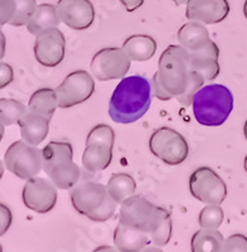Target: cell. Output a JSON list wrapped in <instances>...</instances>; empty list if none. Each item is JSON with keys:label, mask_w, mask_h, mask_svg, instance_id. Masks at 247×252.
<instances>
[{"label": "cell", "mask_w": 247, "mask_h": 252, "mask_svg": "<svg viewBox=\"0 0 247 252\" xmlns=\"http://www.w3.org/2000/svg\"><path fill=\"white\" fill-rule=\"evenodd\" d=\"M13 215L8 206L0 203V237L5 235L9 227L12 226Z\"/></svg>", "instance_id": "cell-31"}, {"label": "cell", "mask_w": 247, "mask_h": 252, "mask_svg": "<svg viewBox=\"0 0 247 252\" xmlns=\"http://www.w3.org/2000/svg\"><path fill=\"white\" fill-rule=\"evenodd\" d=\"M244 168H245V170H246V173H247V155H246V157H245V161H244Z\"/></svg>", "instance_id": "cell-40"}, {"label": "cell", "mask_w": 247, "mask_h": 252, "mask_svg": "<svg viewBox=\"0 0 247 252\" xmlns=\"http://www.w3.org/2000/svg\"><path fill=\"white\" fill-rule=\"evenodd\" d=\"M57 12L61 22L75 31H84L95 20V8L90 0H58Z\"/></svg>", "instance_id": "cell-15"}, {"label": "cell", "mask_w": 247, "mask_h": 252, "mask_svg": "<svg viewBox=\"0 0 247 252\" xmlns=\"http://www.w3.org/2000/svg\"><path fill=\"white\" fill-rule=\"evenodd\" d=\"M230 14L227 0H189L185 9V18L203 24L223 22Z\"/></svg>", "instance_id": "cell-16"}, {"label": "cell", "mask_w": 247, "mask_h": 252, "mask_svg": "<svg viewBox=\"0 0 247 252\" xmlns=\"http://www.w3.org/2000/svg\"><path fill=\"white\" fill-rule=\"evenodd\" d=\"M174 3H176V5H183V4H187L189 0H173Z\"/></svg>", "instance_id": "cell-36"}, {"label": "cell", "mask_w": 247, "mask_h": 252, "mask_svg": "<svg viewBox=\"0 0 247 252\" xmlns=\"http://www.w3.org/2000/svg\"><path fill=\"white\" fill-rule=\"evenodd\" d=\"M0 251H3V249H1V245H0Z\"/></svg>", "instance_id": "cell-41"}, {"label": "cell", "mask_w": 247, "mask_h": 252, "mask_svg": "<svg viewBox=\"0 0 247 252\" xmlns=\"http://www.w3.org/2000/svg\"><path fill=\"white\" fill-rule=\"evenodd\" d=\"M17 3V13L9 26L12 27H23L28 24V22L32 19L37 9V1L35 0H15Z\"/></svg>", "instance_id": "cell-28"}, {"label": "cell", "mask_w": 247, "mask_h": 252, "mask_svg": "<svg viewBox=\"0 0 247 252\" xmlns=\"http://www.w3.org/2000/svg\"><path fill=\"white\" fill-rule=\"evenodd\" d=\"M152 242L150 236L140 229L131 228L120 223L114 232V244L121 252H139L143 251Z\"/></svg>", "instance_id": "cell-18"}, {"label": "cell", "mask_w": 247, "mask_h": 252, "mask_svg": "<svg viewBox=\"0 0 247 252\" xmlns=\"http://www.w3.org/2000/svg\"><path fill=\"white\" fill-rule=\"evenodd\" d=\"M5 48H6V39L4 35L3 31L0 29V61L3 60L5 56Z\"/></svg>", "instance_id": "cell-34"}, {"label": "cell", "mask_w": 247, "mask_h": 252, "mask_svg": "<svg viewBox=\"0 0 247 252\" xmlns=\"http://www.w3.org/2000/svg\"><path fill=\"white\" fill-rule=\"evenodd\" d=\"M190 66L206 81L215 80L219 75V49L218 46L211 39L207 46L198 51H188Z\"/></svg>", "instance_id": "cell-17"}, {"label": "cell", "mask_w": 247, "mask_h": 252, "mask_svg": "<svg viewBox=\"0 0 247 252\" xmlns=\"http://www.w3.org/2000/svg\"><path fill=\"white\" fill-rule=\"evenodd\" d=\"M69 197L73 208L80 215L95 222H105L115 215L118 208L107 187L86 178L78 181L69 189Z\"/></svg>", "instance_id": "cell-4"}, {"label": "cell", "mask_w": 247, "mask_h": 252, "mask_svg": "<svg viewBox=\"0 0 247 252\" xmlns=\"http://www.w3.org/2000/svg\"><path fill=\"white\" fill-rule=\"evenodd\" d=\"M61 23V18L58 15L57 6L52 4H40L35 9L32 19L27 24V29L31 34H40L42 32L51 28H57Z\"/></svg>", "instance_id": "cell-22"}, {"label": "cell", "mask_w": 247, "mask_h": 252, "mask_svg": "<svg viewBox=\"0 0 247 252\" xmlns=\"http://www.w3.org/2000/svg\"><path fill=\"white\" fill-rule=\"evenodd\" d=\"M106 187L112 199L118 204H121L126 201L127 198L134 195L136 189V182L131 175L125 174V173H116V174L111 175Z\"/></svg>", "instance_id": "cell-25"}, {"label": "cell", "mask_w": 247, "mask_h": 252, "mask_svg": "<svg viewBox=\"0 0 247 252\" xmlns=\"http://www.w3.org/2000/svg\"><path fill=\"white\" fill-rule=\"evenodd\" d=\"M156 42L150 35L135 34L127 38L123 44V49L125 51L131 61L144 62L149 61L156 52Z\"/></svg>", "instance_id": "cell-21"}, {"label": "cell", "mask_w": 247, "mask_h": 252, "mask_svg": "<svg viewBox=\"0 0 247 252\" xmlns=\"http://www.w3.org/2000/svg\"><path fill=\"white\" fill-rule=\"evenodd\" d=\"M127 12H134L144 4V0H120Z\"/></svg>", "instance_id": "cell-33"}, {"label": "cell", "mask_w": 247, "mask_h": 252, "mask_svg": "<svg viewBox=\"0 0 247 252\" xmlns=\"http://www.w3.org/2000/svg\"><path fill=\"white\" fill-rule=\"evenodd\" d=\"M115 144V131L111 126L100 124L90 131L86 140V149L82 155L84 177L92 178L111 164L112 149Z\"/></svg>", "instance_id": "cell-7"}, {"label": "cell", "mask_w": 247, "mask_h": 252, "mask_svg": "<svg viewBox=\"0 0 247 252\" xmlns=\"http://www.w3.org/2000/svg\"><path fill=\"white\" fill-rule=\"evenodd\" d=\"M22 198L27 208L37 213H48L57 203V187L44 178H31L24 186Z\"/></svg>", "instance_id": "cell-13"}, {"label": "cell", "mask_w": 247, "mask_h": 252, "mask_svg": "<svg viewBox=\"0 0 247 252\" xmlns=\"http://www.w3.org/2000/svg\"><path fill=\"white\" fill-rule=\"evenodd\" d=\"M119 218L120 223L147 232L155 246H165L172 237L170 213L140 195H131L121 203Z\"/></svg>", "instance_id": "cell-2"}, {"label": "cell", "mask_w": 247, "mask_h": 252, "mask_svg": "<svg viewBox=\"0 0 247 252\" xmlns=\"http://www.w3.org/2000/svg\"><path fill=\"white\" fill-rule=\"evenodd\" d=\"M14 80V71L12 66L0 61V90L5 89Z\"/></svg>", "instance_id": "cell-32"}, {"label": "cell", "mask_w": 247, "mask_h": 252, "mask_svg": "<svg viewBox=\"0 0 247 252\" xmlns=\"http://www.w3.org/2000/svg\"><path fill=\"white\" fill-rule=\"evenodd\" d=\"M223 252H247V237L240 233L226 238L222 247Z\"/></svg>", "instance_id": "cell-29"}, {"label": "cell", "mask_w": 247, "mask_h": 252, "mask_svg": "<svg viewBox=\"0 0 247 252\" xmlns=\"http://www.w3.org/2000/svg\"><path fill=\"white\" fill-rule=\"evenodd\" d=\"M95 92V81L84 69L71 72L56 89L58 107L68 109L89 100Z\"/></svg>", "instance_id": "cell-11"}, {"label": "cell", "mask_w": 247, "mask_h": 252, "mask_svg": "<svg viewBox=\"0 0 247 252\" xmlns=\"http://www.w3.org/2000/svg\"><path fill=\"white\" fill-rule=\"evenodd\" d=\"M223 211L219 204H208L199 213V226L202 228L218 229V227L223 222Z\"/></svg>", "instance_id": "cell-27"}, {"label": "cell", "mask_w": 247, "mask_h": 252, "mask_svg": "<svg viewBox=\"0 0 247 252\" xmlns=\"http://www.w3.org/2000/svg\"><path fill=\"white\" fill-rule=\"evenodd\" d=\"M43 170L60 189H71L81 178L80 166L73 161V149L67 141H51L42 150Z\"/></svg>", "instance_id": "cell-6"}, {"label": "cell", "mask_w": 247, "mask_h": 252, "mask_svg": "<svg viewBox=\"0 0 247 252\" xmlns=\"http://www.w3.org/2000/svg\"><path fill=\"white\" fill-rule=\"evenodd\" d=\"M49 121L42 115L28 111L19 121L22 139L32 145H39L48 135Z\"/></svg>", "instance_id": "cell-19"}, {"label": "cell", "mask_w": 247, "mask_h": 252, "mask_svg": "<svg viewBox=\"0 0 247 252\" xmlns=\"http://www.w3.org/2000/svg\"><path fill=\"white\" fill-rule=\"evenodd\" d=\"M204 80L190 66L189 53L183 46L170 44L161 53L158 71L153 76V94L161 101L177 98L183 106L192 105L194 94L203 87Z\"/></svg>", "instance_id": "cell-1"}, {"label": "cell", "mask_w": 247, "mask_h": 252, "mask_svg": "<svg viewBox=\"0 0 247 252\" xmlns=\"http://www.w3.org/2000/svg\"><path fill=\"white\" fill-rule=\"evenodd\" d=\"M131 66V60L125 51L110 47L98 51L91 61V72L98 81H111L126 76Z\"/></svg>", "instance_id": "cell-12"}, {"label": "cell", "mask_w": 247, "mask_h": 252, "mask_svg": "<svg viewBox=\"0 0 247 252\" xmlns=\"http://www.w3.org/2000/svg\"><path fill=\"white\" fill-rule=\"evenodd\" d=\"M58 107V98L56 90L40 89L31 96L28 103V111L42 115L48 120L52 119L56 109Z\"/></svg>", "instance_id": "cell-23"}, {"label": "cell", "mask_w": 247, "mask_h": 252, "mask_svg": "<svg viewBox=\"0 0 247 252\" xmlns=\"http://www.w3.org/2000/svg\"><path fill=\"white\" fill-rule=\"evenodd\" d=\"M4 164H3V161L0 160V179H1V178H3V175H4Z\"/></svg>", "instance_id": "cell-37"}, {"label": "cell", "mask_w": 247, "mask_h": 252, "mask_svg": "<svg viewBox=\"0 0 247 252\" xmlns=\"http://www.w3.org/2000/svg\"><path fill=\"white\" fill-rule=\"evenodd\" d=\"M244 15L246 17V19H247V0L245 1V4H244Z\"/></svg>", "instance_id": "cell-38"}, {"label": "cell", "mask_w": 247, "mask_h": 252, "mask_svg": "<svg viewBox=\"0 0 247 252\" xmlns=\"http://www.w3.org/2000/svg\"><path fill=\"white\" fill-rule=\"evenodd\" d=\"M153 86L143 76H130L121 80L112 92L109 115L118 124H131L147 114L152 105Z\"/></svg>", "instance_id": "cell-3"}, {"label": "cell", "mask_w": 247, "mask_h": 252, "mask_svg": "<svg viewBox=\"0 0 247 252\" xmlns=\"http://www.w3.org/2000/svg\"><path fill=\"white\" fill-rule=\"evenodd\" d=\"M244 134H245V138H246V140H247V120H246V123H245V126H244Z\"/></svg>", "instance_id": "cell-39"}, {"label": "cell", "mask_w": 247, "mask_h": 252, "mask_svg": "<svg viewBox=\"0 0 247 252\" xmlns=\"http://www.w3.org/2000/svg\"><path fill=\"white\" fill-rule=\"evenodd\" d=\"M66 55V39L58 28H51L37 35L34 43V57L44 67H56Z\"/></svg>", "instance_id": "cell-14"}, {"label": "cell", "mask_w": 247, "mask_h": 252, "mask_svg": "<svg viewBox=\"0 0 247 252\" xmlns=\"http://www.w3.org/2000/svg\"><path fill=\"white\" fill-rule=\"evenodd\" d=\"M224 238L218 229L201 228L193 235L190 247L193 252H221Z\"/></svg>", "instance_id": "cell-24"}, {"label": "cell", "mask_w": 247, "mask_h": 252, "mask_svg": "<svg viewBox=\"0 0 247 252\" xmlns=\"http://www.w3.org/2000/svg\"><path fill=\"white\" fill-rule=\"evenodd\" d=\"M4 131H5V125L0 123V143H1V140H3Z\"/></svg>", "instance_id": "cell-35"}, {"label": "cell", "mask_w": 247, "mask_h": 252, "mask_svg": "<svg viewBox=\"0 0 247 252\" xmlns=\"http://www.w3.org/2000/svg\"><path fill=\"white\" fill-rule=\"evenodd\" d=\"M28 112V106L13 98H0V123L5 126L19 124Z\"/></svg>", "instance_id": "cell-26"}, {"label": "cell", "mask_w": 247, "mask_h": 252, "mask_svg": "<svg viewBox=\"0 0 247 252\" xmlns=\"http://www.w3.org/2000/svg\"><path fill=\"white\" fill-rule=\"evenodd\" d=\"M193 197L206 204H221L227 197V186L210 166L195 169L189 178Z\"/></svg>", "instance_id": "cell-10"}, {"label": "cell", "mask_w": 247, "mask_h": 252, "mask_svg": "<svg viewBox=\"0 0 247 252\" xmlns=\"http://www.w3.org/2000/svg\"><path fill=\"white\" fill-rule=\"evenodd\" d=\"M17 13L15 0H0V28L9 24Z\"/></svg>", "instance_id": "cell-30"}, {"label": "cell", "mask_w": 247, "mask_h": 252, "mask_svg": "<svg viewBox=\"0 0 247 252\" xmlns=\"http://www.w3.org/2000/svg\"><path fill=\"white\" fill-rule=\"evenodd\" d=\"M195 120L203 126H221L233 110L232 92L223 85H207L192 101Z\"/></svg>", "instance_id": "cell-5"}, {"label": "cell", "mask_w": 247, "mask_h": 252, "mask_svg": "<svg viewBox=\"0 0 247 252\" xmlns=\"http://www.w3.org/2000/svg\"><path fill=\"white\" fill-rule=\"evenodd\" d=\"M149 148L158 159L168 165H179L189 154V146L183 135L167 126L153 132Z\"/></svg>", "instance_id": "cell-9"}, {"label": "cell", "mask_w": 247, "mask_h": 252, "mask_svg": "<svg viewBox=\"0 0 247 252\" xmlns=\"http://www.w3.org/2000/svg\"><path fill=\"white\" fill-rule=\"evenodd\" d=\"M178 39L181 46L187 51H198L211 42L210 33L201 22L190 20L182 26L178 31Z\"/></svg>", "instance_id": "cell-20"}, {"label": "cell", "mask_w": 247, "mask_h": 252, "mask_svg": "<svg viewBox=\"0 0 247 252\" xmlns=\"http://www.w3.org/2000/svg\"><path fill=\"white\" fill-rule=\"evenodd\" d=\"M4 165L15 177L28 181L31 178L37 177L43 169L42 150L38 149L37 145H32L26 140L14 141L6 149Z\"/></svg>", "instance_id": "cell-8"}]
</instances>
